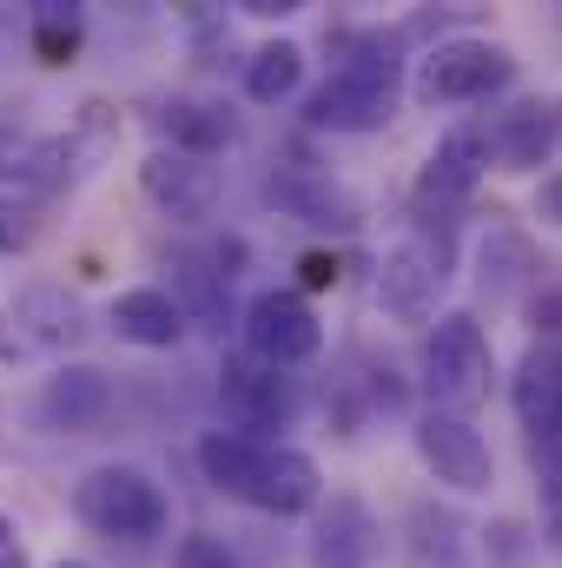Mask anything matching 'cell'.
<instances>
[{"label":"cell","instance_id":"4fadbf2b","mask_svg":"<svg viewBox=\"0 0 562 568\" xmlns=\"http://www.w3.org/2000/svg\"><path fill=\"white\" fill-rule=\"evenodd\" d=\"M510 404H516V424L530 429V443H562V357L556 351H530L516 364Z\"/></svg>","mask_w":562,"mask_h":568},{"label":"cell","instance_id":"8992f818","mask_svg":"<svg viewBox=\"0 0 562 568\" xmlns=\"http://www.w3.org/2000/svg\"><path fill=\"white\" fill-rule=\"evenodd\" d=\"M318 344H324V331H318V311L304 304V291H259L245 304V351L259 364L298 371L318 357Z\"/></svg>","mask_w":562,"mask_h":568},{"label":"cell","instance_id":"d4e9b609","mask_svg":"<svg viewBox=\"0 0 562 568\" xmlns=\"http://www.w3.org/2000/svg\"><path fill=\"white\" fill-rule=\"evenodd\" d=\"M73 40H80V27H73V20H60V13H40V27H33V47H40V60H47V67H60V60L73 53Z\"/></svg>","mask_w":562,"mask_h":568},{"label":"cell","instance_id":"e0dca14e","mask_svg":"<svg viewBox=\"0 0 562 568\" xmlns=\"http://www.w3.org/2000/svg\"><path fill=\"white\" fill-rule=\"evenodd\" d=\"M13 324H27V337H40V344H80L87 337V304L67 291V284H27L20 297H13Z\"/></svg>","mask_w":562,"mask_h":568},{"label":"cell","instance_id":"f1b7e54d","mask_svg":"<svg viewBox=\"0 0 562 568\" xmlns=\"http://www.w3.org/2000/svg\"><path fill=\"white\" fill-rule=\"evenodd\" d=\"M543 219L562 225V172H556V179H543Z\"/></svg>","mask_w":562,"mask_h":568},{"label":"cell","instance_id":"ac0fdd59","mask_svg":"<svg viewBox=\"0 0 562 568\" xmlns=\"http://www.w3.org/2000/svg\"><path fill=\"white\" fill-rule=\"evenodd\" d=\"M476 272H483V291L510 297L516 284L536 272V245H530L516 225H503V212H490V232H483V245H476Z\"/></svg>","mask_w":562,"mask_h":568},{"label":"cell","instance_id":"52a82bcc","mask_svg":"<svg viewBox=\"0 0 562 568\" xmlns=\"http://www.w3.org/2000/svg\"><path fill=\"white\" fill-rule=\"evenodd\" d=\"M140 192L172 219V225H199V219H212V205H219V165L159 145L140 165Z\"/></svg>","mask_w":562,"mask_h":568},{"label":"cell","instance_id":"9a60e30c","mask_svg":"<svg viewBox=\"0 0 562 568\" xmlns=\"http://www.w3.org/2000/svg\"><path fill=\"white\" fill-rule=\"evenodd\" d=\"M40 410H47V424L53 429L87 436V429L107 424V410H113V384H107V371H93V364H67V371L47 384Z\"/></svg>","mask_w":562,"mask_h":568},{"label":"cell","instance_id":"1f68e13d","mask_svg":"<svg viewBox=\"0 0 562 568\" xmlns=\"http://www.w3.org/2000/svg\"><path fill=\"white\" fill-rule=\"evenodd\" d=\"M556 120H562V106H556Z\"/></svg>","mask_w":562,"mask_h":568},{"label":"cell","instance_id":"30bf717a","mask_svg":"<svg viewBox=\"0 0 562 568\" xmlns=\"http://www.w3.org/2000/svg\"><path fill=\"white\" fill-rule=\"evenodd\" d=\"M219 404H225L245 429H284L298 417L291 377L272 371V364H259V357H232V364L219 371Z\"/></svg>","mask_w":562,"mask_h":568},{"label":"cell","instance_id":"9c48e42d","mask_svg":"<svg viewBox=\"0 0 562 568\" xmlns=\"http://www.w3.org/2000/svg\"><path fill=\"white\" fill-rule=\"evenodd\" d=\"M556 140H562V120H556V106H543V100H516V106H503L483 126V152H490L496 172H536V165H550Z\"/></svg>","mask_w":562,"mask_h":568},{"label":"cell","instance_id":"ba28073f","mask_svg":"<svg viewBox=\"0 0 562 568\" xmlns=\"http://www.w3.org/2000/svg\"><path fill=\"white\" fill-rule=\"evenodd\" d=\"M436 291H443V252L423 232L384 252V265H378V304L398 324H430L436 317Z\"/></svg>","mask_w":562,"mask_h":568},{"label":"cell","instance_id":"484cf974","mask_svg":"<svg viewBox=\"0 0 562 568\" xmlns=\"http://www.w3.org/2000/svg\"><path fill=\"white\" fill-rule=\"evenodd\" d=\"M298 284H304V291H331V284H338V258H331V252H304Z\"/></svg>","mask_w":562,"mask_h":568},{"label":"cell","instance_id":"f546056e","mask_svg":"<svg viewBox=\"0 0 562 568\" xmlns=\"http://www.w3.org/2000/svg\"><path fill=\"white\" fill-rule=\"evenodd\" d=\"M7 252H13V225L0 219V258H7Z\"/></svg>","mask_w":562,"mask_h":568},{"label":"cell","instance_id":"5b68a950","mask_svg":"<svg viewBox=\"0 0 562 568\" xmlns=\"http://www.w3.org/2000/svg\"><path fill=\"white\" fill-rule=\"evenodd\" d=\"M418 456H423V469H430L443 489H456V496H490V483H496V456H490L483 429L470 424V417L423 410L418 417Z\"/></svg>","mask_w":562,"mask_h":568},{"label":"cell","instance_id":"7c38bea8","mask_svg":"<svg viewBox=\"0 0 562 568\" xmlns=\"http://www.w3.org/2000/svg\"><path fill=\"white\" fill-rule=\"evenodd\" d=\"M391 106H398L391 87H364V80L331 73V80L304 100V120H311L318 133H378V126L391 120Z\"/></svg>","mask_w":562,"mask_h":568},{"label":"cell","instance_id":"5bb4252c","mask_svg":"<svg viewBox=\"0 0 562 568\" xmlns=\"http://www.w3.org/2000/svg\"><path fill=\"white\" fill-rule=\"evenodd\" d=\"M107 317H113V331H120L127 344H140V351H172V344L185 337V304H179L172 291H159V284L120 291Z\"/></svg>","mask_w":562,"mask_h":568},{"label":"cell","instance_id":"ffe728a7","mask_svg":"<svg viewBox=\"0 0 562 568\" xmlns=\"http://www.w3.org/2000/svg\"><path fill=\"white\" fill-rule=\"evenodd\" d=\"M304 87V47L298 40H265L252 60H245V93L259 100V106H279Z\"/></svg>","mask_w":562,"mask_h":568},{"label":"cell","instance_id":"4dcf8cb0","mask_svg":"<svg viewBox=\"0 0 562 568\" xmlns=\"http://www.w3.org/2000/svg\"><path fill=\"white\" fill-rule=\"evenodd\" d=\"M60 568H80V562H60Z\"/></svg>","mask_w":562,"mask_h":568},{"label":"cell","instance_id":"6da1fadb","mask_svg":"<svg viewBox=\"0 0 562 568\" xmlns=\"http://www.w3.org/2000/svg\"><path fill=\"white\" fill-rule=\"evenodd\" d=\"M199 469L219 496H239L265 516H304L324 489L318 463L291 443H259L245 429H205L199 436Z\"/></svg>","mask_w":562,"mask_h":568},{"label":"cell","instance_id":"4316f807","mask_svg":"<svg viewBox=\"0 0 562 568\" xmlns=\"http://www.w3.org/2000/svg\"><path fill=\"white\" fill-rule=\"evenodd\" d=\"M0 568H27V542H20L13 516H0Z\"/></svg>","mask_w":562,"mask_h":568},{"label":"cell","instance_id":"d6986e66","mask_svg":"<svg viewBox=\"0 0 562 568\" xmlns=\"http://www.w3.org/2000/svg\"><path fill=\"white\" fill-rule=\"evenodd\" d=\"M159 126H165L172 152H192V159H212L219 145L239 133V120H232L225 106H205V100H165Z\"/></svg>","mask_w":562,"mask_h":568},{"label":"cell","instance_id":"44dd1931","mask_svg":"<svg viewBox=\"0 0 562 568\" xmlns=\"http://www.w3.org/2000/svg\"><path fill=\"white\" fill-rule=\"evenodd\" d=\"M318 562L324 568H364L371 562V523H364L358 503H331V523H324Z\"/></svg>","mask_w":562,"mask_h":568},{"label":"cell","instance_id":"3957f363","mask_svg":"<svg viewBox=\"0 0 562 568\" xmlns=\"http://www.w3.org/2000/svg\"><path fill=\"white\" fill-rule=\"evenodd\" d=\"M73 509H80V523H87L93 536H107V542H152V536H165V523H172L159 483H152L145 469H133V463L93 469V476L80 483Z\"/></svg>","mask_w":562,"mask_h":568},{"label":"cell","instance_id":"7402d4cb","mask_svg":"<svg viewBox=\"0 0 562 568\" xmlns=\"http://www.w3.org/2000/svg\"><path fill=\"white\" fill-rule=\"evenodd\" d=\"M530 463H536V489H543V536L562 556V443H530Z\"/></svg>","mask_w":562,"mask_h":568},{"label":"cell","instance_id":"7a4b0ae2","mask_svg":"<svg viewBox=\"0 0 562 568\" xmlns=\"http://www.w3.org/2000/svg\"><path fill=\"white\" fill-rule=\"evenodd\" d=\"M423 384L436 397V410L450 417H470L476 404H490V384H496V351L483 337V324L470 311H450L430 324L423 337Z\"/></svg>","mask_w":562,"mask_h":568},{"label":"cell","instance_id":"83f0119b","mask_svg":"<svg viewBox=\"0 0 562 568\" xmlns=\"http://www.w3.org/2000/svg\"><path fill=\"white\" fill-rule=\"evenodd\" d=\"M245 13H259V20H284V13H298V0H239Z\"/></svg>","mask_w":562,"mask_h":568},{"label":"cell","instance_id":"2e32d148","mask_svg":"<svg viewBox=\"0 0 562 568\" xmlns=\"http://www.w3.org/2000/svg\"><path fill=\"white\" fill-rule=\"evenodd\" d=\"M265 199H272V205H284L291 219H304V225H331V232H351V225H364V205H358L344 185L318 179V172L272 179V185H265Z\"/></svg>","mask_w":562,"mask_h":568},{"label":"cell","instance_id":"277c9868","mask_svg":"<svg viewBox=\"0 0 562 568\" xmlns=\"http://www.w3.org/2000/svg\"><path fill=\"white\" fill-rule=\"evenodd\" d=\"M516 80V53L496 40H436L418 60V100L423 106H476Z\"/></svg>","mask_w":562,"mask_h":568},{"label":"cell","instance_id":"8fae6325","mask_svg":"<svg viewBox=\"0 0 562 568\" xmlns=\"http://www.w3.org/2000/svg\"><path fill=\"white\" fill-rule=\"evenodd\" d=\"M483 165H490V152H483V126H456V133H443L436 152L423 159V172H418V205L423 212H450V205H463V199L476 192Z\"/></svg>","mask_w":562,"mask_h":568},{"label":"cell","instance_id":"603a6c76","mask_svg":"<svg viewBox=\"0 0 562 568\" xmlns=\"http://www.w3.org/2000/svg\"><path fill=\"white\" fill-rule=\"evenodd\" d=\"M60 185L53 179H40L27 159H0V219H13V212H33V205H47Z\"/></svg>","mask_w":562,"mask_h":568},{"label":"cell","instance_id":"cb8c5ba5","mask_svg":"<svg viewBox=\"0 0 562 568\" xmlns=\"http://www.w3.org/2000/svg\"><path fill=\"white\" fill-rule=\"evenodd\" d=\"M172 568H239V562H232V549H225L219 536L192 529V536H179V549H172Z\"/></svg>","mask_w":562,"mask_h":568}]
</instances>
